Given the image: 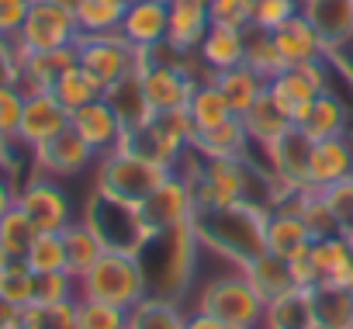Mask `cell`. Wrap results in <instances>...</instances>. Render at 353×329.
<instances>
[{
    "label": "cell",
    "mask_w": 353,
    "mask_h": 329,
    "mask_svg": "<svg viewBox=\"0 0 353 329\" xmlns=\"http://www.w3.org/2000/svg\"><path fill=\"white\" fill-rule=\"evenodd\" d=\"M0 295L18 308L32 305L35 301V270L25 260H8L4 270H0Z\"/></svg>",
    "instance_id": "42"
},
{
    "label": "cell",
    "mask_w": 353,
    "mask_h": 329,
    "mask_svg": "<svg viewBox=\"0 0 353 329\" xmlns=\"http://www.w3.org/2000/svg\"><path fill=\"white\" fill-rule=\"evenodd\" d=\"M346 108H343V101L332 94V90H325V94H319L315 101H312V108H308V118L298 125L312 142H319V139H332V135H346Z\"/></svg>",
    "instance_id": "32"
},
{
    "label": "cell",
    "mask_w": 353,
    "mask_h": 329,
    "mask_svg": "<svg viewBox=\"0 0 353 329\" xmlns=\"http://www.w3.org/2000/svg\"><path fill=\"white\" fill-rule=\"evenodd\" d=\"M322 198H325V205L336 212V219L343 222V229L353 222V177H346V181H339V184H332V188H325L322 191Z\"/></svg>",
    "instance_id": "49"
},
{
    "label": "cell",
    "mask_w": 353,
    "mask_h": 329,
    "mask_svg": "<svg viewBox=\"0 0 353 329\" xmlns=\"http://www.w3.org/2000/svg\"><path fill=\"white\" fill-rule=\"evenodd\" d=\"M339 236H343V243H346V250L353 253V222H350V226H346V229H343Z\"/></svg>",
    "instance_id": "56"
},
{
    "label": "cell",
    "mask_w": 353,
    "mask_h": 329,
    "mask_svg": "<svg viewBox=\"0 0 353 329\" xmlns=\"http://www.w3.org/2000/svg\"><path fill=\"white\" fill-rule=\"evenodd\" d=\"M173 170L163 167V163L128 149V146H118L104 156H97V184L101 191L121 198V201H132V205H142Z\"/></svg>",
    "instance_id": "4"
},
{
    "label": "cell",
    "mask_w": 353,
    "mask_h": 329,
    "mask_svg": "<svg viewBox=\"0 0 353 329\" xmlns=\"http://www.w3.org/2000/svg\"><path fill=\"white\" fill-rule=\"evenodd\" d=\"M270 39H274V49H277V56H281L284 66L325 63V56H329L325 42L319 39V32L312 28V21H308L301 11H298L291 21H284L281 28H274Z\"/></svg>",
    "instance_id": "16"
},
{
    "label": "cell",
    "mask_w": 353,
    "mask_h": 329,
    "mask_svg": "<svg viewBox=\"0 0 353 329\" xmlns=\"http://www.w3.org/2000/svg\"><path fill=\"white\" fill-rule=\"evenodd\" d=\"M181 52V49H176ZM139 77H142V87H145V97L152 104V111H173V108H188L191 94H194V80L176 66V59H159L145 49H139Z\"/></svg>",
    "instance_id": "10"
},
{
    "label": "cell",
    "mask_w": 353,
    "mask_h": 329,
    "mask_svg": "<svg viewBox=\"0 0 353 329\" xmlns=\"http://www.w3.org/2000/svg\"><path fill=\"white\" fill-rule=\"evenodd\" d=\"M298 11H301V0H256L250 25L260 28V32H274V28H281L284 21H291Z\"/></svg>",
    "instance_id": "46"
},
{
    "label": "cell",
    "mask_w": 353,
    "mask_h": 329,
    "mask_svg": "<svg viewBox=\"0 0 353 329\" xmlns=\"http://www.w3.org/2000/svg\"><path fill=\"white\" fill-rule=\"evenodd\" d=\"M184 329H229V326H225L222 319H215V315H208V312L198 308V312L188 315V326H184Z\"/></svg>",
    "instance_id": "53"
},
{
    "label": "cell",
    "mask_w": 353,
    "mask_h": 329,
    "mask_svg": "<svg viewBox=\"0 0 353 329\" xmlns=\"http://www.w3.org/2000/svg\"><path fill=\"white\" fill-rule=\"evenodd\" d=\"M205 246H201V239L194 232V222L152 232L145 239V246L135 253L149 295L181 305V298L191 288V277H194V267H198V253Z\"/></svg>",
    "instance_id": "1"
},
{
    "label": "cell",
    "mask_w": 353,
    "mask_h": 329,
    "mask_svg": "<svg viewBox=\"0 0 353 329\" xmlns=\"http://www.w3.org/2000/svg\"><path fill=\"white\" fill-rule=\"evenodd\" d=\"M188 111H191V121H194V128H198V132L215 128V125H222V121L236 118V114H232V108H229V101L222 97V90H219L212 80L194 87V94H191V101H188Z\"/></svg>",
    "instance_id": "38"
},
{
    "label": "cell",
    "mask_w": 353,
    "mask_h": 329,
    "mask_svg": "<svg viewBox=\"0 0 353 329\" xmlns=\"http://www.w3.org/2000/svg\"><path fill=\"white\" fill-rule=\"evenodd\" d=\"M250 135H246V125L239 118H229L215 128H205V132H194V142H191V152H198L201 159H232V156H246L250 149Z\"/></svg>",
    "instance_id": "25"
},
{
    "label": "cell",
    "mask_w": 353,
    "mask_h": 329,
    "mask_svg": "<svg viewBox=\"0 0 353 329\" xmlns=\"http://www.w3.org/2000/svg\"><path fill=\"white\" fill-rule=\"evenodd\" d=\"M267 156V170L274 181L288 184L291 191H305L308 188V163H312V139L294 125L284 135H277L274 142L263 146Z\"/></svg>",
    "instance_id": "11"
},
{
    "label": "cell",
    "mask_w": 353,
    "mask_h": 329,
    "mask_svg": "<svg viewBox=\"0 0 353 329\" xmlns=\"http://www.w3.org/2000/svg\"><path fill=\"white\" fill-rule=\"evenodd\" d=\"M73 298H80V281L70 270L35 274V305H56V301H73Z\"/></svg>",
    "instance_id": "45"
},
{
    "label": "cell",
    "mask_w": 353,
    "mask_h": 329,
    "mask_svg": "<svg viewBox=\"0 0 353 329\" xmlns=\"http://www.w3.org/2000/svg\"><path fill=\"white\" fill-rule=\"evenodd\" d=\"M35 0H0V35L4 39H14L28 18Z\"/></svg>",
    "instance_id": "50"
},
{
    "label": "cell",
    "mask_w": 353,
    "mask_h": 329,
    "mask_svg": "<svg viewBox=\"0 0 353 329\" xmlns=\"http://www.w3.org/2000/svg\"><path fill=\"white\" fill-rule=\"evenodd\" d=\"M284 208H294V212L301 215V222L308 226L312 239H325V236H339V232H343V222L336 219V212L325 205L322 191H315V188L298 191V195L291 198V205H284Z\"/></svg>",
    "instance_id": "34"
},
{
    "label": "cell",
    "mask_w": 353,
    "mask_h": 329,
    "mask_svg": "<svg viewBox=\"0 0 353 329\" xmlns=\"http://www.w3.org/2000/svg\"><path fill=\"white\" fill-rule=\"evenodd\" d=\"M83 222L90 226V232L101 239L104 250L111 253H128L135 257L145 239L152 236V229L142 219V208L132 201H121L101 188L90 191V198L83 201Z\"/></svg>",
    "instance_id": "3"
},
{
    "label": "cell",
    "mask_w": 353,
    "mask_h": 329,
    "mask_svg": "<svg viewBox=\"0 0 353 329\" xmlns=\"http://www.w3.org/2000/svg\"><path fill=\"white\" fill-rule=\"evenodd\" d=\"M18 208L28 215V222L39 232H63L73 219V205L70 195L46 174H32L21 188H18Z\"/></svg>",
    "instance_id": "9"
},
{
    "label": "cell",
    "mask_w": 353,
    "mask_h": 329,
    "mask_svg": "<svg viewBox=\"0 0 353 329\" xmlns=\"http://www.w3.org/2000/svg\"><path fill=\"white\" fill-rule=\"evenodd\" d=\"M184 326H188V315L181 312V305L166 298H152V295H145L128 312V329H184Z\"/></svg>",
    "instance_id": "37"
},
{
    "label": "cell",
    "mask_w": 353,
    "mask_h": 329,
    "mask_svg": "<svg viewBox=\"0 0 353 329\" xmlns=\"http://www.w3.org/2000/svg\"><path fill=\"white\" fill-rule=\"evenodd\" d=\"M18 312H21L18 305H11L4 295H0V329H14L18 326Z\"/></svg>",
    "instance_id": "55"
},
{
    "label": "cell",
    "mask_w": 353,
    "mask_h": 329,
    "mask_svg": "<svg viewBox=\"0 0 353 329\" xmlns=\"http://www.w3.org/2000/svg\"><path fill=\"white\" fill-rule=\"evenodd\" d=\"M21 111H25V94L14 83H0V132L8 139H18Z\"/></svg>",
    "instance_id": "47"
},
{
    "label": "cell",
    "mask_w": 353,
    "mask_h": 329,
    "mask_svg": "<svg viewBox=\"0 0 353 329\" xmlns=\"http://www.w3.org/2000/svg\"><path fill=\"white\" fill-rule=\"evenodd\" d=\"M128 312L121 305L77 298V329H128Z\"/></svg>",
    "instance_id": "41"
},
{
    "label": "cell",
    "mask_w": 353,
    "mask_h": 329,
    "mask_svg": "<svg viewBox=\"0 0 353 329\" xmlns=\"http://www.w3.org/2000/svg\"><path fill=\"white\" fill-rule=\"evenodd\" d=\"M52 4H59V8H70V11H77V4H80V0H52Z\"/></svg>",
    "instance_id": "57"
},
{
    "label": "cell",
    "mask_w": 353,
    "mask_h": 329,
    "mask_svg": "<svg viewBox=\"0 0 353 329\" xmlns=\"http://www.w3.org/2000/svg\"><path fill=\"white\" fill-rule=\"evenodd\" d=\"M239 121L246 125V135H250L256 146H267V142H274L277 135H284L288 128H294L291 108L270 90V83H267V90L253 101V108H250Z\"/></svg>",
    "instance_id": "23"
},
{
    "label": "cell",
    "mask_w": 353,
    "mask_h": 329,
    "mask_svg": "<svg viewBox=\"0 0 353 329\" xmlns=\"http://www.w3.org/2000/svg\"><path fill=\"white\" fill-rule=\"evenodd\" d=\"M25 263L35 274H49V270H66V250H63V236L59 232H39Z\"/></svg>",
    "instance_id": "44"
},
{
    "label": "cell",
    "mask_w": 353,
    "mask_h": 329,
    "mask_svg": "<svg viewBox=\"0 0 353 329\" xmlns=\"http://www.w3.org/2000/svg\"><path fill=\"white\" fill-rule=\"evenodd\" d=\"M198 308L222 319L229 329H263L267 319V298L246 281L243 270L208 281L198 298Z\"/></svg>",
    "instance_id": "6"
},
{
    "label": "cell",
    "mask_w": 353,
    "mask_h": 329,
    "mask_svg": "<svg viewBox=\"0 0 353 329\" xmlns=\"http://www.w3.org/2000/svg\"><path fill=\"white\" fill-rule=\"evenodd\" d=\"M263 329H319L312 288H291V291L277 295L274 301H267Z\"/></svg>",
    "instance_id": "26"
},
{
    "label": "cell",
    "mask_w": 353,
    "mask_h": 329,
    "mask_svg": "<svg viewBox=\"0 0 353 329\" xmlns=\"http://www.w3.org/2000/svg\"><path fill=\"white\" fill-rule=\"evenodd\" d=\"M128 0H80L73 18L80 35H104V32H118L121 18H125Z\"/></svg>",
    "instance_id": "36"
},
{
    "label": "cell",
    "mask_w": 353,
    "mask_h": 329,
    "mask_svg": "<svg viewBox=\"0 0 353 329\" xmlns=\"http://www.w3.org/2000/svg\"><path fill=\"white\" fill-rule=\"evenodd\" d=\"M253 4H256V0H208L212 25L250 28V21H253Z\"/></svg>",
    "instance_id": "48"
},
{
    "label": "cell",
    "mask_w": 353,
    "mask_h": 329,
    "mask_svg": "<svg viewBox=\"0 0 353 329\" xmlns=\"http://www.w3.org/2000/svg\"><path fill=\"white\" fill-rule=\"evenodd\" d=\"M70 125H73V132H80V139L97 156H104V152H111V149H118L125 142V128H121L114 108L104 97L94 101V104H83L80 111H73L70 114Z\"/></svg>",
    "instance_id": "17"
},
{
    "label": "cell",
    "mask_w": 353,
    "mask_h": 329,
    "mask_svg": "<svg viewBox=\"0 0 353 329\" xmlns=\"http://www.w3.org/2000/svg\"><path fill=\"white\" fill-rule=\"evenodd\" d=\"M52 94H56V97H59V104H63V108L73 114V111H80L83 104L101 101V97H104V83H101L94 73H87V70L77 63L70 73H63V77L56 80Z\"/></svg>",
    "instance_id": "35"
},
{
    "label": "cell",
    "mask_w": 353,
    "mask_h": 329,
    "mask_svg": "<svg viewBox=\"0 0 353 329\" xmlns=\"http://www.w3.org/2000/svg\"><path fill=\"white\" fill-rule=\"evenodd\" d=\"M63 128H70V111L59 104V97L52 90L42 94H28L25 97V111H21V128H18V142L32 152L42 142L56 139Z\"/></svg>",
    "instance_id": "14"
},
{
    "label": "cell",
    "mask_w": 353,
    "mask_h": 329,
    "mask_svg": "<svg viewBox=\"0 0 353 329\" xmlns=\"http://www.w3.org/2000/svg\"><path fill=\"white\" fill-rule=\"evenodd\" d=\"M14 329H77V298L56 305H25Z\"/></svg>",
    "instance_id": "40"
},
{
    "label": "cell",
    "mask_w": 353,
    "mask_h": 329,
    "mask_svg": "<svg viewBox=\"0 0 353 329\" xmlns=\"http://www.w3.org/2000/svg\"><path fill=\"white\" fill-rule=\"evenodd\" d=\"M301 14L312 21L329 52L353 42V0H301Z\"/></svg>",
    "instance_id": "18"
},
{
    "label": "cell",
    "mask_w": 353,
    "mask_h": 329,
    "mask_svg": "<svg viewBox=\"0 0 353 329\" xmlns=\"http://www.w3.org/2000/svg\"><path fill=\"white\" fill-rule=\"evenodd\" d=\"M270 90L288 104V108H298V104H312L319 94L329 90V77H325V63H308V66H284L274 80H270Z\"/></svg>",
    "instance_id": "22"
},
{
    "label": "cell",
    "mask_w": 353,
    "mask_h": 329,
    "mask_svg": "<svg viewBox=\"0 0 353 329\" xmlns=\"http://www.w3.org/2000/svg\"><path fill=\"white\" fill-rule=\"evenodd\" d=\"M312 243H315V239H312L308 226L301 222V215H298L294 208H274V212L267 215V250H270V253L291 260L294 253L308 250Z\"/></svg>",
    "instance_id": "28"
},
{
    "label": "cell",
    "mask_w": 353,
    "mask_h": 329,
    "mask_svg": "<svg viewBox=\"0 0 353 329\" xmlns=\"http://www.w3.org/2000/svg\"><path fill=\"white\" fill-rule=\"evenodd\" d=\"M267 215L270 212L253 201H232L222 208H198L191 222L205 250L232 260L236 267H246L267 253Z\"/></svg>",
    "instance_id": "2"
},
{
    "label": "cell",
    "mask_w": 353,
    "mask_h": 329,
    "mask_svg": "<svg viewBox=\"0 0 353 329\" xmlns=\"http://www.w3.org/2000/svg\"><path fill=\"white\" fill-rule=\"evenodd\" d=\"M94 159H97V152L80 139V132H73V125L63 128L56 139L42 142L39 149H32L35 170L46 177H73V174L87 170Z\"/></svg>",
    "instance_id": "13"
},
{
    "label": "cell",
    "mask_w": 353,
    "mask_h": 329,
    "mask_svg": "<svg viewBox=\"0 0 353 329\" xmlns=\"http://www.w3.org/2000/svg\"><path fill=\"white\" fill-rule=\"evenodd\" d=\"M14 205H18V188H14L4 174H0V219H4Z\"/></svg>",
    "instance_id": "54"
},
{
    "label": "cell",
    "mask_w": 353,
    "mask_h": 329,
    "mask_svg": "<svg viewBox=\"0 0 353 329\" xmlns=\"http://www.w3.org/2000/svg\"><path fill=\"white\" fill-rule=\"evenodd\" d=\"M118 32L135 49L163 46L170 39V8H166V0H128Z\"/></svg>",
    "instance_id": "15"
},
{
    "label": "cell",
    "mask_w": 353,
    "mask_h": 329,
    "mask_svg": "<svg viewBox=\"0 0 353 329\" xmlns=\"http://www.w3.org/2000/svg\"><path fill=\"white\" fill-rule=\"evenodd\" d=\"M18 149H21L18 139H8L4 132H0V174H4L8 181H11V170L18 167Z\"/></svg>",
    "instance_id": "52"
},
{
    "label": "cell",
    "mask_w": 353,
    "mask_h": 329,
    "mask_svg": "<svg viewBox=\"0 0 353 329\" xmlns=\"http://www.w3.org/2000/svg\"><path fill=\"white\" fill-rule=\"evenodd\" d=\"M145 295H149V288H145L139 257H128V253L104 250L97 257V263L80 277V298H94V301L135 308Z\"/></svg>",
    "instance_id": "5"
},
{
    "label": "cell",
    "mask_w": 353,
    "mask_h": 329,
    "mask_svg": "<svg viewBox=\"0 0 353 329\" xmlns=\"http://www.w3.org/2000/svg\"><path fill=\"white\" fill-rule=\"evenodd\" d=\"M201 63L215 73L232 70L239 63H246V28H232V25H212L208 35L198 46Z\"/></svg>",
    "instance_id": "24"
},
{
    "label": "cell",
    "mask_w": 353,
    "mask_h": 329,
    "mask_svg": "<svg viewBox=\"0 0 353 329\" xmlns=\"http://www.w3.org/2000/svg\"><path fill=\"white\" fill-rule=\"evenodd\" d=\"M80 39V28H77V18L70 8H59L52 0H35L21 32L14 35V42L25 49V52H46V49H63V46H73Z\"/></svg>",
    "instance_id": "8"
},
{
    "label": "cell",
    "mask_w": 353,
    "mask_h": 329,
    "mask_svg": "<svg viewBox=\"0 0 353 329\" xmlns=\"http://www.w3.org/2000/svg\"><path fill=\"white\" fill-rule=\"evenodd\" d=\"M353 177V142L346 135L319 139L312 142V163H308V188L325 191L339 181Z\"/></svg>",
    "instance_id": "19"
},
{
    "label": "cell",
    "mask_w": 353,
    "mask_h": 329,
    "mask_svg": "<svg viewBox=\"0 0 353 329\" xmlns=\"http://www.w3.org/2000/svg\"><path fill=\"white\" fill-rule=\"evenodd\" d=\"M288 267H291L294 288H315V284H319L315 267H312V246H308V250H301V253H294V257L288 260Z\"/></svg>",
    "instance_id": "51"
},
{
    "label": "cell",
    "mask_w": 353,
    "mask_h": 329,
    "mask_svg": "<svg viewBox=\"0 0 353 329\" xmlns=\"http://www.w3.org/2000/svg\"><path fill=\"white\" fill-rule=\"evenodd\" d=\"M77 59L87 73H94L104 90L118 83L121 77L139 70V49L121 39V32H104V35H80L77 39Z\"/></svg>",
    "instance_id": "7"
},
{
    "label": "cell",
    "mask_w": 353,
    "mask_h": 329,
    "mask_svg": "<svg viewBox=\"0 0 353 329\" xmlns=\"http://www.w3.org/2000/svg\"><path fill=\"white\" fill-rule=\"evenodd\" d=\"M104 101L114 108V114H118L125 135L145 128V125L156 118V111H152V104H149V97H145V87H142L139 70L128 73V77H121L118 83H111V87L104 90Z\"/></svg>",
    "instance_id": "21"
},
{
    "label": "cell",
    "mask_w": 353,
    "mask_h": 329,
    "mask_svg": "<svg viewBox=\"0 0 353 329\" xmlns=\"http://www.w3.org/2000/svg\"><path fill=\"white\" fill-rule=\"evenodd\" d=\"M312 267L319 284H346L353 288V253L346 250L343 236H325L312 243Z\"/></svg>",
    "instance_id": "29"
},
{
    "label": "cell",
    "mask_w": 353,
    "mask_h": 329,
    "mask_svg": "<svg viewBox=\"0 0 353 329\" xmlns=\"http://www.w3.org/2000/svg\"><path fill=\"white\" fill-rule=\"evenodd\" d=\"M170 8V46L181 52H198L201 39L212 28L208 0H166Z\"/></svg>",
    "instance_id": "20"
},
{
    "label": "cell",
    "mask_w": 353,
    "mask_h": 329,
    "mask_svg": "<svg viewBox=\"0 0 353 329\" xmlns=\"http://www.w3.org/2000/svg\"><path fill=\"white\" fill-rule=\"evenodd\" d=\"M0 270H4V257H0Z\"/></svg>",
    "instance_id": "58"
},
{
    "label": "cell",
    "mask_w": 353,
    "mask_h": 329,
    "mask_svg": "<svg viewBox=\"0 0 353 329\" xmlns=\"http://www.w3.org/2000/svg\"><path fill=\"white\" fill-rule=\"evenodd\" d=\"M35 236H39V229L14 205L4 219H0V257H4V263L8 260H25L28 250H32V243H35Z\"/></svg>",
    "instance_id": "39"
},
{
    "label": "cell",
    "mask_w": 353,
    "mask_h": 329,
    "mask_svg": "<svg viewBox=\"0 0 353 329\" xmlns=\"http://www.w3.org/2000/svg\"><path fill=\"white\" fill-rule=\"evenodd\" d=\"M212 83L222 90V97L229 101V108H232V114L236 118H243L250 108H253V101L267 90V77H260L253 66H246V63H239V66H232V70H222V73H215L212 77Z\"/></svg>",
    "instance_id": "27"
},
{
    "label": "cell",
    "mask_w": 353,
    "mask_h": 329,
    "mask_svg": "<svg viewBox=\"0 0 353 329\" xmlns=\"http://www.w3.org/2000/svg\"><path fill=\"white\" fill-rule=\"evenodd\" d=\"M139 208H142V219H145V226H149L152 232L184 226V222H191L194 212H198L194 195H191V184H188V177H181V174H170Z\"/></svg>",
    "instance_id": "12"
},
{
    "label": "cell",
    "mask_w": 353,
    "mask_h": 329,
    "mask_svg": "<svg viewBox=\"0 0 353 329\" xmlns=\"http://www.w3.org/2000/svg\"><path fill=\"white\" fill-rule=\"evenodd\" d=\"M246 66H253L260 77H267V80H274L281 70H284V63H281V56H277V49H274V39H270V32H260V28H246Z\"/></svg>",
    "instance_id": "43"
},
{
    "label": "cell",
    "mask_w": 353,
    "mask_h": 329,
    "mask_svg": "<svg viewBox=\"0 0 353 329\" xmlns=\"http://www.w3.org/2000/svg\"><path fill=\"white\" fill-rule=\"evenodd\" d=\"M319 329H353V288L346 284H315L312 288Z\"/></svg>",
    "instance_id": "30"
},
{
    "label": "cell",
    "mask_w": 353,
    "mask_h": 329,
    "mask_svg": "<svg viewBox=\"0 0 353 329\" xmlns=\"http://www.w3.org/2000/svg\"><path fill=\"white\" fill-rule=\"evenodd\" d=\"M243 274H246V281L267 298V301H274L277 295H284V291H291L294 288V277H291V267H288V260L284 257H277V253H260L256 260H250L246 267H239Z\"/></svg>",
    "instance_id": "31"
},
{
    "label": "cell",
    "mask_w": 353,
    "mask_h": 329,
    "mask_svg": "<svg viewBox=\"0 0 353 329\" xmlns=\"http://www.w3.org/2000/svg\"><path fill=\"white\" fill-rule=\"evenodd\" d=\"M59 236H63V250H66V270L80 281L97 263V257L104 253V246H101V239L90 232V226L83 219L80 222H70Z\"/></svg>",
    "instance_id": "33"
}]
</instances>
